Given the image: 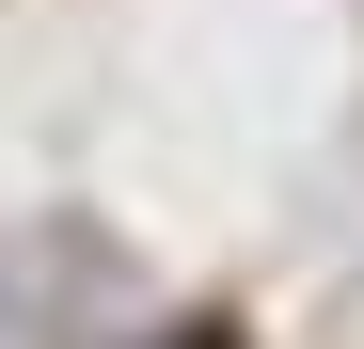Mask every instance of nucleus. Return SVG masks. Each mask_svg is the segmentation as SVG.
Returning a JSON list of instances; mask_svg holds the SVG:
<instances>
[{"label": "nucleus", "instance_id": "nucleus-1", "mask_svg": "<svg viewBox=\"0 0 364 349\" xmlns=\"http://www.w3.org/2000/svg\"><path fill=\"white\" fill-rule=\"evenodd\" d=\"M174 349H237V333H222V318H191V333H174Z\"/></svg>", "mask_w": 364, "mask_h": 349}]
</instances>
